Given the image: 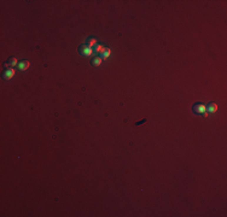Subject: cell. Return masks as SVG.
Instances as JSON below:
<instances>
[{
    "label": "cell",
    "instance_id": "obj_1",
    "mask_svg": "<svg viewBox=\"0 0 227 217\" xmlns=\"http://www.w3.org/2000/svg\"><path fill=\"white\" fill-rule=\"evenodd\" d=\"M79 53H80L82 57H86V58H89L92 57L93 53H94V48H91L87 43H84L79 47Z\"/></svg>",
    "mask_w": 227,
    "mask_h": 217
},
{
    "label": "cell",
    "instance_id": "obj_2",
    "mask_svg": "<svg viewBox=\"0 0 227 217\" xmlns=\"http://www.w3.org/2000/svg\"><path fill=\"white\" fill-rule=\"evenodd\" d=\"M192 111H193L196 115H204L207 112V105L203 104V102H197V104L193 105L192 107Z\"/></svg>",
    "mask_w": 227,
    "mask_h": 217
},
{
    "label": "cell",
    "instance_id": "obj_3",
    "mask_svg": "<svg viewBox=\"0 0 227 217\" xmlns=\"http://www.w3.org/2000/svg\"><path fill=\"white\" fill-rule=\"evenodd\" d=\"M16 75V69L15 68H7V69L3 73V78L5 80V81H10V80H12L14 76Z\"/></svg>",
    "mask_w": 227,
    "mask_h": 217
},
{
    "label": "cell",
    "instance_id": "obj_4",
    "mask_svg": "<svg viewBox=\"0 0 227 217\" xmlns=\"http://www.w3.org/2000/svg\"><path fill=\"white\" fill-rule=\"evenodd\" d=\"M29 68H30V62L27 60V59H23V60H19L17 69L19 71H22V73H24V71H27L29 69Z\"/></svg>",
    "mask_w": 227,
    "mask_h": 217
},
{
    "label": "cell",
    "instance_id": "obj_5",
    "mask_svg": "<svg viewBox=\"0 0 227 217\" xmlns=\"http://www.w3.org/2000/svg\"><path fill=\"white\" fill-rule=\"evenodd\" d=\"M18 63L19 62L17 60V58H15V57H10L7 63H5V65L7 68H15V66H18Z\"/></svg>",
    "mask_w": 227,
    "mask_h": 217
},
{
    "label": "cell",
    "instance_id": "obj_6",
    "mask_svg": "<svg viewBox=\"0 0 227 217\" xmlns=\"http://www.w3.org/2000/svg\"><path fill=\"white\" fill-rule=\"evenodd\" d=\"M101 63H103V59H101V57H99V55H96L94 58H92V60H91V65L94 66V68L100 66Z\"/></svg>",
    "mask_w": 227,
    "mask_h": 217
},
{
    "label": "cell",
    "instance_id": "obj_7",
    "mask_svg": "<svg viewBox=\"0 0 227 217\" xmlns=\"http://www.w3.org/2000/svg\"><path fill=\"white\" fill-rule=\"evenodd\" d=\"M218 109H219V106H218L216 102H210V104L207 106V111L209 113H215L218 111Z\"/></svg>",
    "mask_w": 227,
    "mask_h": 217
},
{
    "label": "cell",
    "instance_id": "obj_8",
    "mask_svg": "<svg viewBox=\"0 0 227 217\" xmlns=\"http://www.w3.org/2000/svg\"><path fill=\"white\" fill-rule=\"evenodd\" d=\"M98 43H99V42H98V39H97V38H94V36L88 38V40H87V45H88V46H89L91 48H94Z\"/></svg>",
    "mask_w": 227,
    "mask_h": 217
},
{
    "label": "cell",
    "instance_id": "obj_9",
    "mask_svg": "<svg viewBox=\"0 0 227 217\" xmlns=\"http://www.w3.org/2000/svg\"><path fill=\"white\" fill-rule=\"evenodd\" d=\"M110 55H111V48L110 47H105L104 52L100 54V57H101V59H103V60H106Z\"/></svg>",
    "mask_w": 227,
    "mask_h": 217
},
{
    "label": "cell",
    "instance_id": "obj_10",
    "mask_svg": "<svg viewBox=\"0 0 227 217\" xmlns=\"http://www.w3.org/2000/svg\"><path fill=\"white\" fill-rule=\"evenodd\" d=\"M105 47H106V46H104L103 43H98L97 46L94 47V53H97V54H101V53L104 52Z\"/></svg>",
    "mask_w": 227,
    "mask_h": 217
}]
</instances>
